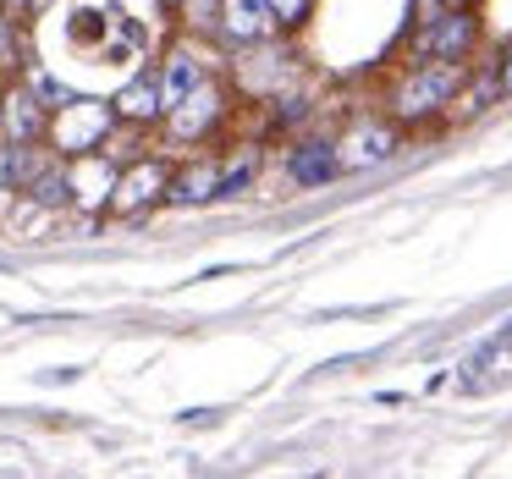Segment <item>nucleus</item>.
Here are the masks:
<instances>
[{"instance_id":"nucleus-17","label":"nucleus","mask_w":512,"mask_h":479,"mask_svg":"<svg viewBox=\"0 0 512 479\" xmlns=\"http://www.w3.org/2000/svg\"><path fill=\"white\" fill-rule=\"evenodd\" d=\"M215 12H221V0H188V23H199V28H210Z\"/></svg>"},{"instance_id":"nucleus-8","label":"nucleus","mask_w":512,"mask_h":479,"mask_svg":"<svg viewBox=\"0 0 512 479\" xmlns=\"http://www.w3.org/2000/svg\"><path fill=\"white\" fill-rule=\"evenodd\" d=\"M6 133H12L17 144H34V138L45 133V100H39V94H12V100H6Z\"/></svg>"},{"instance_id":"nucleus-11","label":"nucleus","mask_w":512,"mask_h":479,"mask_svg":"<svg viewBox=\"0 0 512 479\" xmlns=\"http://www.w3.org/2000/svg\"><path fill=\"white\" fill-rule=\"evenodd\" d=\"M204 83V67L188 56V50H177V56L166 61V78H160V94H166V105H177V100H188L193 89Z\"/></svg>"},{"instance_id":"nucleus-18","label":"nucleus","mask_w":512,"mask_h":479,"mask_svg":"<svg viewBox=\"0 0 512 479\" xmlns=\"http://www.w3.org/2000/svg\"><path fill=\"white\" fill-rule=\"evenodd\" d=\"M496 83H501V94H512V56H507V67H501V78H496Z\"/></svg>"},{"instance_id":"nucleus-7","label":"nucleus","mask_w":512,"mask_h":479,"mask_svg":"<svg viewBox=\"0 0 512 479\" xmlns=\"http://www.w3.org/2000/svg\"><path fill=\"white\" fill-rule=\"evenodd\" d=\"M155 193H166V171L149 160V166H133L122 182H116L111 199H116V210H138V204H149Z\"/></svg>"},{"instance_id":"nucleus-20","label":"nucleus","mask_w":512,"mask_h":479,"mask_svg":"<svg viewBox=\"0 0 512 479\" xmlns=\"http://www.w3.org/2000/svg\"><path fill=\"white\" fill-rule=\"evenodd\" d=\"M452 6H468V0H452Z\"/></svg>"},{"instance_id":"nucleus-6","label":"nucleus","mask_w":512,"mask_h":479,"mask_svg":"<svg viewBox=\"0 0 512 479\" xmlns=\"http://www.w3.org/2000/svg\"><path fill=\"white\" fill-rule=\"evenodd\" d=\"M226 34L232 39H265L270 28H276V12H270V0H226V12H221Z\"/></svg>"},{"instance_id":"nucleus-19","label":"nucleus","mask_w":512,"mask_h":479,"mask_svg":"<svg viewBox=\"0 0 512 479\" xmlns=\"http://www.w3.org/2000/svg\"><path fill=\"white\" fill-rule=\"evenodd\" d=\"M6 45H12V34H6V23H0V50H6Z\"/></svg>"},{"instance_id":"nucleus-12","label":"nucleus","mask_w":512,"mask_h":479,"mask_svg":"<svg viewBox=\"0 0 512 479\" xmlns=\"http://www.w3.org/2000/svg\"><path fill=\"white\" fill-rule=\"evenodd\" d=\"M342 171V160H336V149H325V144H309L298 160H292V177L298 182H320V177H336Z\"/></svg>"},{"instance_id":"nucleus-13","label":"nucleus","mask_w":512,"mask_h":479,"mask_svg":"<svg viewBox=\"0 0 512 479\" xmlns=\"http://www.w3.org/2000/svg\"><path fill=\"white\" fill-rule=\"evenodd\" d=\"M210 193H221V177H215V166H193L188 177L177 182V193H171V199H177V204H199V199H210Z\"/></svg>"},{"instance_id":"nucleus-15","label":"nucleus","mask_w":512,"mask_h":479,"mask_svg":"<svg viewBox=\"0 0 512 479\" xmlns=\"http://www.w3.org/2000/svg\"><path fill=\"white\" fill-rule=\"evenodd\" d=\"M28 83H34V94H39V100H45V105H67V100H72V94L61 89V83L50 78L45 67H34V78H28Z\"/></svg>"},{"instance_id":"nucleus-9","label":"nucleus","mask_w":512,"mask_h":479,"mask_svg":"<svg viewBox=\"0 0 512 479\" xmlns=\"http://www.w3.org/2000/svg\"><path fill=\"white\" fill-rule=\"evenodd\" d=\"M72 193H78V204H105L116 193V171L105 160H83V166H72Z\"/></svg>"},{"instance_id":"nucleus-4","label":"nucleus","mask_w":512,"mask_h":479,"mask_svg":"<svg viewBox=\"0 0 512 479\" xmlns=\"http://www.w3.org/2000/svg\"><path fill=\"white\" fill-rule=\"evenodd\" d=\"M391 149H397V133L380 127V122H364L336 144V160H342V171H369V166H380V160H391Z\"/></svg>"},{"instance_id":"nucleus-16","label":"nucleus","mask_w":512,"mask_h":479,"mask_svg":"<svg viewBox=\"0 0 512 479\" xmlns=\"http://www.w3.org/2000/svg\"><path fill=\"white\" fill-rule=\"evenodd\" d=\"M314 0H270V12H276V23H298V17H309Z\"/></svg>"},{"instance_id":"nucleus-10","label":"nucleus","mask_w":512,"mask_h":479,"mask_svg":"<svg viewBox=\"0 0 512 479\" xmlns=\"http://www.w3.org/2000/svg\"><path fill=\"white\" fill-rule=\"evenodd\" d=\"M116 111L133 116V122H144V116H160V111H166V94H160L155 78H133L122 94H116Z\"/></svg>"},{"instance_id":"nucleus-2","label":"nucleus","mask_w":512,"mask_h":479,"mask_svg":"<svg viewBox=\"0 0 512 479\" xmlns=\"http://www.w3.org/2000/svg\"><path fill=\"white\" fill-rule=\"evenodd\" d=\"M419 56H430V61H457V56H468V45H474V17L468 12H435L430 23L419 28Z\"/></svg>"},{"instance_id":"nucleus-1","label":"nucleus","mask_w":512,"mask_h":479,"mask_svg":"<svg viewBox=\"0 0 512 479\" xmlns=\"http://www.w3.org/2000/svg\"><path fill=\"white\" fill-rule=\"evenodd\" d=\"M457 83H463V72H457L452 61H424L419 72H408V78L397 83V100L391 105H397V116H430L457 94Z\"/></svg>"},{"instance_id":"nucleus-14","label":"nucleus","mask_w":512,"mask_h":479,"mask_svg":"<svg viewBox=\"0 0 512 479\" xmlns=\"http://www.w3.org/2000/svg\"><path fill=\"white\" fill-rule=\"evenodd\" d=\"M34 199L39 204H67L72 199V171H45V177L34 182Z\"/></svg>"},{"instance_id":"nucleus-3","label":"nucleus","mask_w":512,"mask_h":479,"mask_svg":"<svg viewBox=\"0 0 512 479\" xmlns=\"http://www.w3.org/2000/svg\"><path fill=\"white\" fill-rule=\"evenodd\" d=\"M111 127V105L100 100H67L56 116V144L61 149H94Z\"/></svg>"},{"instance_id":"nucleus-5","label":"nucleus","mask_w":512,"mask_h":479,"mask_svg":"<svg viewBox=\"0 0 512 479\" xmlns=\"http://www.w3.org/2000/svg\"><path fill=\"white\" fill-rule=\"evenodd\" d=\"M215 116H221V94H215L210 83H199L188 100L171 105V133H177V138H199L204 127H215Z\"/></svg>"}]
</instances>
